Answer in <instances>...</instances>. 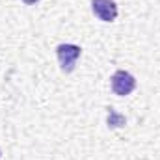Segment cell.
I'll return each instance as SVG.
<instances>
[{"label": "cell", "mask_w": 160, "mask_h": 160, "mask_svg": "<svg viewBox=\"0 0 160 160\" xmlns=\"http://www.w3.org/2000/svg\"><path fill=\"white\" fill-rule=\"evenodd\" d=\"M91 9L104 22H112L118 17V4L114 0H91Z\"/></svg>", "instance_id": "3"}, {"label": "cell", "mask_w": 160, "mask_h": 160, "mask_svg": "<svg viewBox=\"0 0 160 160\" xmlns=\"http://www.w3.org/2000/svg\"><path fill=\"white\" fill-rule=\"evenodd\" d=\"M0 157H2V153H0Z\"/></svg>", "instance_id": "6"}, {"label": "cell", "mask_w": 160, "mask_h": 160, "mask_svg": "<svg viewBox=\"0 0 160 160\" xmlns=\"http://www.w3.org/2000/svg\"><path fill=\"white\" fill-rule=\"evenodd\" d=\"M22 2H24V4H28V6H34V4H38L39 0H22Z\"/></svg>", "instance_id": "5"}, {"label": "cell", "mask_w": 160, "mask_h": 160, "mask_svg": "<svg viewBox=\"0 0 160 160\" xmlns=\"http://www.w3.org/2000/svg\"><path fill=\"white\" fill-rule=\"evenodd\" d=\"M80 48L78 45H71V43H62L56 47V54H58V62H60V67L63 73H73L75 71V65H77V60L80 58Z\"/></svg>", "instance_id": "1"}, {"label": "cell", "mask_w": 160, "mask_h": 160, "mask_svg": "<svg viewBox=\"0 0 160 160\" xmlns=\"http://www.w3.org/2000/svg\"><path fill=\"white\" fill-rule=\"evenodd\" d=\"M136 89V78L128 73V71H116L112 75V91L116 95H130L132 91Z\"/></svg>", "instance_id": "2"}, {"label": "cell", "mask_w": 160, "mask_h": 160, "mask_svg": "<svg viewBox=\"0 0 160 160\" xmlns=\"http://www.w3.org/2000/svg\"><path fill=\"white\" fill-rule=\"evenodd\" d=\"M108 123L112 125V127H119V125H125V119L121 118V116H118L114 110H110V116H108Z\"/></svg>", "instance_id": "4"}]
</instances>
